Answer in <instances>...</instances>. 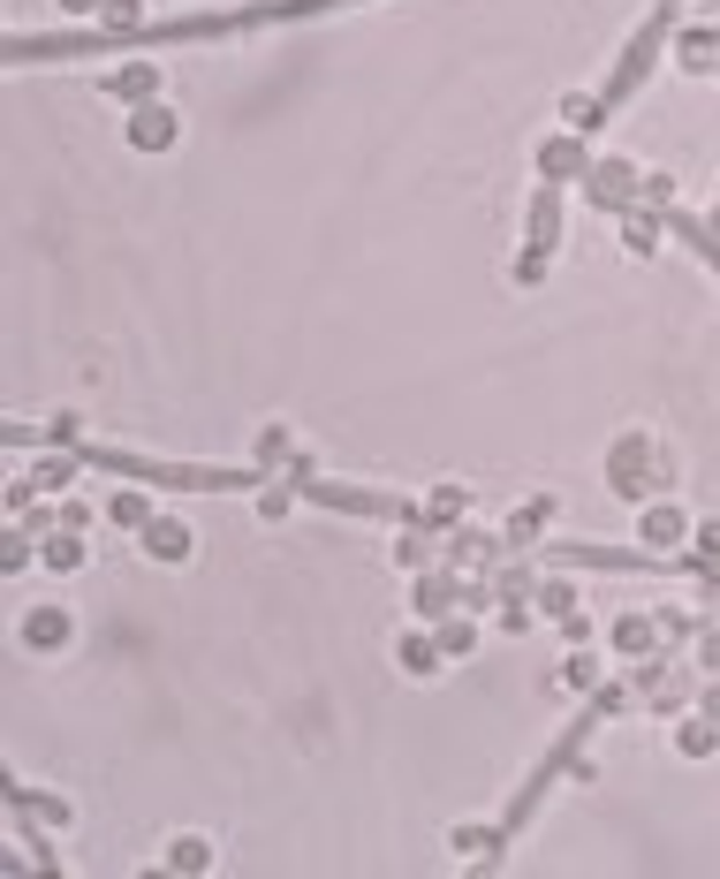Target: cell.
<instances>
[{"label": "cell", "instance_id": "7a4b0ae2", "mask_svg": "<svg viewBox=\"0 0 720 879\" xmlns=\"http://www.w3.org/2000/svg\"><path fill=\"white\" fill-rule=\"evenodd\" d=\"M637 182H645V174H637L629 159H591V167H584V197H591L599 213H622L629 197H645Z\"/></svg>", "mask_w": 720, "mask_h": 879}, {"label": "cell", "instance_id": "4fadbf2b", "mask_svg": "<svg viewBox=\"0 0 720 879\" xmlns=\"http://www.w3.org/2000/svg\"><path fill=\"white\" fill-rule=\"evenodd\" d=\"M675 750H683V758H713V750H720V721H713V713L683 721V729H675Z\"/></svg>", "mask_w": 720, "mask_h": 879}, {"label": "cell", "instance_id": "8992f818", "mask_svg": "<svg viewBox=\"0 0 720 879\" xmlns=\"http://www.w3.org/2000/svg\"><path fill=\"white\" fill-rule=\"evenodd\" d=\"M691 539V516L675 508V501H645L637 508V546H652V554H675Z\"/></svg>", "mask_w": 720, "mask_h": 879}, {"label": "cell", "instance_id": "d6986e66", "mask_svg": "<svg viewBox=\"0 0 720 879\" xmlns=\"http://www.w3.org/2000/svg\"><path fill=\"white\" fill-rule=\"evenodd\" d=\"M395 569H432V539H395Z\"/></svg>", "mask_w": 720, "mask_h": 879}, {"label": "cell", "instance_id": "ba28073f", "mask_svg": "<svg viewBox=\"0 0 720 879\" xmlns=\"http://www.w3.org/2000/svg\"><path fill=\"white\" fill-rule=\"evenodd\" d=\"M213 865H220V850H213V834H175V842H167V857H159V872H182V879L213 872Z\"/></svg>", "mask_w": 720, "mask_h": 879}, {"label": "cell", "instance_id": "ac0fdd59", "mask_svg": "<svg viewBox=\"0 0 720 879\" xmlns=\"http://www.w3.org/2000/svg\"><path fill=\"white\" fill-rule=\"evenodd\" d=\"M447 591H455L447 577H425V585H418V614H425V622H432V614H447Z\"/></svg>", "mask_w": 720, "mask_h": 879}, {"label": "cell", "instance_id": "d4e9b609", "mask_svg": "<svg viewBox=\"0 0 720 879\" xmlns=\"http://www.w3.org/2000/svg\"><path fill=\"white\" fill-rule=\"evenodd\" d=\"M652 243H660V220H629V251H637V258H645V251H652Z\"/></svg>", "mask_w": 720, "mask_h": 879}, {"label": "cell", "instance_id": "7402d4cb", "mask_svg": "<svg viewBox=\"0 0 720 879\" xmlns=\"http://www.w3.org/2000/svg\"><path fill=\"white\" fill-rule=\"evenodd\" d=\"M288 508H296V493H288V485H266V493H259V516H266V523H281Z\"/></svg>", "mask_w": 720, "mask_h": 879}, {"label": "cell", "instance_id": "603a6c76", "mask_svg": "<svg viewBox=\"0 0 720 879\" xmlns=\"http://www.w3.org/2000/svg\"><path fill=\"white\" fill-rule=\"evenodd\" d=\"M645 205H652V213L675 205V174H645Z\"/></svg>", "mask_w": 720, "mask_h": 879}, {"label": "cell", "instance_id": "3957f363", "mask_svg": "<svg viewBox=\"0 0 720 879\" xmlns=\"http://www.w3.org/2000/svg\"><path fill=\"white\" fill-rule=\"evenodd\" d=\"M15 637H23V652H69V637H76V614H69V606H53V599H38V606H23Z\"/></svg>", "mask_w": 720, "mask_h": 879}, {"label": "cell", "instance_id": "52a82bcc", "mask_svg": "<svg viewBox=\"0 0 720 879\" xmlns=\"http://www.w3.org/2000/svg\"><path fill=\"white\" fill-rule=\"evenodd\" d=\"M395 667H403V675H418V683H432V675L447 667V645L425 637V629H403V637H395Z\"/></svg>", "mask_w": 720, "mask_h": 879}, {"label": "cell", "instance_id": "484cf974", "mask_svg": "<svg viewBox=\"0 0 720 879\" xmlns=\"http://www.w3.org/2000/svg\"><path fill=\"white\" fill-rule=\"evenodd\" d=\"M569 606H576L569 585H547V614H562V622H569Z\"/></svg>", "mask_w": 720, "mask_h": 879}, {"label": "cell", "instance_id": "ffe728a7", "mask_svg": "<svg viewBox=\"0 0 720 879\" xmlns=\"http://www.w3.org/2000/svg\"><path fill=\"white\" fill-rule=\"evenodd\" d=\"M562 115H569V130H599V99H584V92L562 99Z\"/></svg>", "mask_w": 720, "mask_h": 879}, {"label": "cell", "instance_id": "277c9868", "mask_svg": "<svg viewBox=\"0 0 720 879\" xmlns=\"http://www.w3.org/2000/svg\"><path fill=\"white\" fill-rule=\"evenodd\" d=\"M137 539H144V562H159V569H182V562L197 554V531H190L182 516H152Z\"/></svg>", "mask_w": 720, "mask_h": 879}, {"label": "cell", "instance_id": "f1b7e54d", "mask_svg": "<svg viewBox=\"0 0 720 879\" xmlns=\"http://www.w3.org/2000/svg\"><path fill=\"white\" fill-rule=\"evenodd\" d=\"M698 546H706V554H720V523H706V531H698Z\"/></svg>", "mask_w": 720, "mask_h": 879}, {"label": "cell", "instance_id": "e0dca14e", "mask_svg": "<svg viewBox=\"0 0 720 879\" xmlns=\"http://www.w3.org/2000/svg\"><path fill=\"white\" fill-rule=\"evenodd\" d=\"M447 850H455V857H485V850H493V834H485V827H455V834H447Z\"/></svg>", "mask_w": 720, "mask_h": 879}, {"label": "cell", "instance_id": "30bf717a", "mask_svg": "<svg viewBox=\"0 0 720 879\" xmlns=\"http://www.w3.org/2000/svg\"><path fill=\"white\" fill-rule=\"evenodd\" d=\"M38 562H46V569H61V577H76V569L92 562V554H84V531H69V523H61V531H46Z\"/></svg>", "mask_w": 720, "mask_h": 879}, {"label": "cell", "instance_id": "5b68a950", "mask_svg": "<svg viewBox=\"0 0 720 879\" xmlns=\"http://www.w3.org/2000/svg\"><path fill=\"white\" fill-rule=\"evenodd\" d=\"M130 145H137V152H175V145H182V115H175L167 99L130 107Z\"/></svg>", "mask_w": 720, "mask_h": 879}, {"label": "cell", "instance_id": "44dd1931", "mask_svg": "<svg viewBox=\"0 0 720 879\" xmlns=\"http://www.w3.org/2000/svg\"><path fill=\"white\" fill-rule=\"evenodd\" d=\"M440 645H447V660L470 652V645H478V622H440Z\"/></svg>", "mask_w": 720, "mask_h": 879}, {"label": "cell", "instance_id": "9c48e42d", "mask_svg": "<svg viewBox=\"0 0 720 879\" xmlns=\"http://www.w3.org/2000/svg\"><path fill=\"white\" fill-rule=\"evenodd\" d=\"M159 84H167V69H159V61H130V69H115V76H107V92H115V99H130V107L159 99Z\"/></svg>", "mask_w": 720, "mask_h": 879}, {"label": "cell", "instance_id": "cb8c5ba5", "mask_svg": "<svg viewBox=\"0 0 720 879\" xmlns=\"http://www.w3.org/2000/svg\"><path fill=\"white\" fill-rule=\"evenodd\" d=\"M698 667L720 675V629H698Z\"/></svg>", "mask_w": 720, "mask_h": 879}, {"label": "cell", "instance_id": "8fae6325", "mask_svg": "<svg viewBox=\"0 0 720 879\" xmlns=\"http://www.w3.org/2000/svg\"><path fill=\"white\" fill-rule=\"evenodd\" d=\"M152 516H159V508L144 501L137 485H122V493H107V523H115V531H144Z\"/></svg>", "mask_w": 720, "mask_h": 879}, {"label": "cell", "instance_id": "4316f807", "mask_svg": "<svg viewBox=\"0 0 720 879\" xmlns=\"http://www.w3.org/2000/svg\"><path fill=\"white\" fill-rule=\"evenodd\" d=\"M698 706H706V713L720 721V675H706V690H698Z\"/></svg>", "mask_w": 720, "mask_h": 879}, {"label": "cell", "instance_id": "83f0119b", "mask_svg": "<svg viewBox=\"0 0 720 879\" xmlns=\"http://www.w3.org/2000/svg\"><path fill=\"white\" fill-rule=\"evenodd\" d=\"M53 8H69V15H99L107 0H53Z\"/></svg>", "mask_w": 720, "mask_h": 879}, {"label": "cell", "instance_id": "6da1fadb", "mask_svg": "<svg viewBox=\"0 0 720 879\" xmlns=\"http://www.w3.org/2000/svg\"><path fill=\"white\" fill-rule=\"evenodd\" d=\"M645 462H660V447L637 425V433H622V447L607 455V485H614L622 501H645V493H652V485H645Z\"/></svg>", "mask_w": 720, "mask_h": 879}, {"label": "cell", "instance_id": "5bb4252c", "mask_svg": "<svg viewBox=\"0 0 720 879\" xmlns=\"http://www.w3.org/2000/svg\"><path fill=\"white\" fill-rule=\"evenodd\" d=\"M539 167H547V174H584L591 159H584L576 137H547V145H539Z\"/></svg>", "mask_w": 720, "mask_h": 879}, {"label": "cell", "instance_id": "7c38bea8", "mask_svg": "<svg viewBox=\"0 0 720 879\" xmlns=\"http://www.w3.org/2000/svg\"><path fill=\"white\" fill-rule=\"evenodd\" d=\"M614 652L645 660V652H652V614H637V606H629V614H614Z\"/></svg>", "mask_w": 720, "mask_h": 879}, {"label": "cell", "instance_id": "9a60e30c", "mask_svg": "<svg viewBox=\"0 0 720 879\" xmlns=\"http://www.w3.org/2000/svg\"><path fill=\"white\" fill-rule=\"evenodd\" d=\"M99 23H107V31H144V0H107Z\"/></svg>", "mask_w": 720, "mask_h": 879}, {"label": "cell", "instance_id": "2e32d148", "mask_svg": "<svg viewBox=\"0 0 720 879\" xmlns=\"http://www.w3.org/2000/svg\"><path fill=\"white\" fill-rule=\"evenodd\" d=\"M539 523H547V501H531V508H516V516H508V546H524V539H539Z\"/></svg>", "mask_w": 720, "mask_h": 879}]
</instances>
